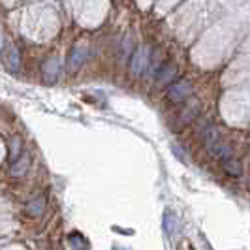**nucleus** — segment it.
<instances>
[{
	"label": "nucleus",
	"mask_w": 250,
	"mask_h": 250,
	"mask_svg": "<svg viewBox=\"0 0 250 250\" xmlns=\"http://www.w3.org/2000/svg\"><path fill=\"white\" fill-rule=\"evenodd\" d=\"M87 57H88L87 45H83V43L75 45L74 49H72V53H70V62H68V68H70L72 72H77V70L85 64Z\"/></svg>",
	"instance_id": "7ed1b4c3"
},
{
	"label": "nucleus",
	"mask_w": 250,
	"mask_h": 250,
	"mask_svg": "<svg viewBox=\"0 0 250 250\" xmlns=\"http://www.w3.org/2000/svg\"><path fill=\"white\" fill-rule=\"evenodd\" d=\"M166 229H167L169 235L173 233V218H171V213H169V211L166 213Z\"/></svg>",
	"instance_id": "9d476101"
},
{
	"label": "nucleus",
	"mask_w": 250,
	"mask_h": 250,
	"mask_svg": "<svg viewBox=\"0 0 250 250\" xmlns=\"http://www.w3.org/2000/svg\"><path fill=\"white\" fill-rule=\"evenodd\" d=\"M198 132H200V138L203 139V145L209 149V152H213L222 164L229 162V160L235 158L233 156V150L226 145V141L218 134V130L209 121H201L200 126H198Z\"/></svg>",
	"instance_id": "f257e3e1"
},
{
	"label": "nucleus",
	"mask_w": 250,
	"mask_h": 250,
	"mask_svg": "<svg viewBox=\"0 0 250 250\" xmlns=\"http://www.w3.org/2000/svg\"><path fill=\"white\" fill-rule=\"evenodd\" d=\"M177 70L173 66H162V70H160V75H158V85H166V83H169L173 77H175Z\"/></svg>",
	"instance_id": "6e6552de"
},
{
	"label": "nucleus",
	"mask_w": 250,
	"mask_h": 250,
	"mask_svg": "<svg viewBox=\"0 0 250 250\" xmlns=\"http://www.w3.org/2000/svg\"><path fill=\"white\" fill-rule=\"evenodd\" d=\"M8 68L12 72L19 70V51H17V47H10L8 49Z\"/></svg>",
	"instance_id": "1a4fd4ad"
},
{
	"label": "nucleus",
	"mask_w": 250,
	"mask_h": 250,
	"mask_svg": "<svg viewBox=\"0 0 250 250\" xmlns=\"http://www.w3.org/2000/svg\"><path fill=\"white\" fill-rule=\"evenodd\" d=\"M43 207H45L43 196H38V198H34V200L26 205V211L32 214V216H40V214L43 213Z\"/></svg>",
	"instance_id": "0eeeda50"
},
{
	"label": "nucleus",
	"mask_w": 250,
	"mask_h": 250,
	"mask_svg": "<svg viewBox=\"0 0 250 250\" xmlns=\"http://www.w3.org/2000/svg\"><path fill=\"white\" fill-rule=\"evenodd\" d=\"M190 83H188L187 79H181V81H177V83H173L171 87H169V90H167V96H169V100L175 102V104H179V102H183L187 96H190Z\"/></svg>",
	"instance_id": "f03ea898"
},
{
	"label": "nucleus",
	"mask_w": 250,
	"mask_h": 250,
	"mask_svg": "<svg viewBox=\"0 0 250 250\" xmlns=\"http://www.w3.org/2000/svg\"><path fill=\"white\" fill-rule=\"evenodd\" d=\"M42 72L45 75L47 81H55L59 77V72H61V64H59V59H49L47 62L42 66Z\"/></svg>",
	"instance_id": "39448f33"
},
{
	"label": "nucleus",
	"mask_w": 250,
	"mask_h": 250,
	"mask_svg": "<svg viewBox=\"0 0 250 250\" xmlns=\"http://www.w3.org/2000/svg\"><path fill=\"white\" fill-rule=\"evenodd\" d=\"M26 167H28V158H26V154L23 152L17 160H13L12 162V171H10V173L17 177V175H21V173H25Z\"/></svg>",
	"instance_id": "423d86ee"
},
{
	"label": "nucleus",
	"mask_w": 250,
	"mask_h": 250,
	"mask_svg": "<svg viewBox=\"0 0 250 250\" xmlns=\"http://www.w3.org/2000/svg\"><path fill=\"white\" fill-rule=\"evenodd\" d=\"M147 64H149V55H147L145 47H141V49L136 51V55H134V59H132V72L136 75H139L147 68Z\"/></svg>",
	"instance_id": "20e7f679"
},
{
	"label": "nucleus",
	"mask_w": 250,
	"mask_h": 250,
	"mask_svg": "<svg viewBox=\"0 0 250 250\" xmlns=\"http://www.w3.org/2000/svg\"><path fill=\"white\" fill-rule=\"evenodd\" d=\"M0 49H2V36H0Z\"/></svg>",
	"instance_id": "9b49d317"
}]
</instances>
